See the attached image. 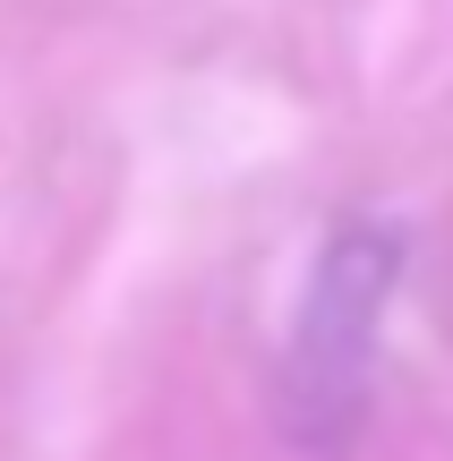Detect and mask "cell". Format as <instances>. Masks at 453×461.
Returning a JSON list of instances; mask_svg holds the SVG:
<instances>
[{
	"label": "cell",
	"instance_id": "1",
	"mask_svg": "<svg viewBox=\"0 0 453 461\" xmlns=\"http://www.w3.org/2000/svg\"><path fill=\"white\" fill-rule=\"evenodd\" d=\"M394 274H403V240L376 230V222L334 230L317 274H308L300 316H291V350H283V428L300 436L308 453H342L351 428H359V411H368Z\"/></svg>",
	"mask_w": 453,
	"mask_h": 461
}]
</instances>
